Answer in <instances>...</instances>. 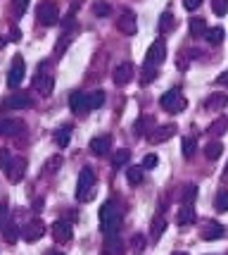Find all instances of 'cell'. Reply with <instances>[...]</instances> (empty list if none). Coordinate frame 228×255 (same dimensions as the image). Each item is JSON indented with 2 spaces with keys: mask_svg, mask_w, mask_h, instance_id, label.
<instances>
[{
  "mask_svg": "<svg viewBox=\"0 0 228 255\" xmlns=\"http://www.w3.org/2000/svg\"><path fill=\"white\" fill-rule=\"evenodd\" d=\"M26 7H29V0H12V5H10L14 17H22L24 12H26Z\"/></svg>",
  "mask_w": 228,
  "mask_h": 255,
  "instance_id": "8d00e7d4",
  "label": "cell"
},
{
  "mask_svg": "<svg viewBox=\"0 0 228 255\" xmlns=\"http://www.w3.org/2000/svg\"><path fill=\"white\" fill-rule=\"evenodd\" d=\"M145 236H143V234H136V236H133V248H136V251H143V248H145Z\"/></svg>",
  "mask_w": 228,
  "mask_h": 255,
  "instance_id": "b9f144b4",
  "label": "cell"
},
{
  "mask_svg": "<svg viewBox=\"0 0 228 255\" xmlns=\"http://www.w3.org/2000/svg\"><path fill=\"white\" fill-rule=\"evenodd\" d=\"M117 29H119L124 36H133V33L138 31V22H136V14H133V10L124 7V10L117 14Z\"/></svg>",
  "mask_w": 228,
  "mask_h": 255,
  "instance_id": "52a82bcc",
  "label": "cell"
},
{
  "mask_svg": "<svg viewBox=\"0 0 228 255\" xmlns=\"http://www.w3.org/2000/svg\"><path fill=\"white\" fill-rule=\"evenodd\" d=\"M72 236H74V229H72V224L67 222V220H57V222L53 224L55 244H69V241H72Z\"/></svg>",
  "mask_w": 228,
  "mask_h": 255,
  "instance_id": "30bf717a",
  "label": "cell"
},
{
  "mask_svg": "<svg viewBox=\"0 0 228 255\" xmlns=\"http://www.w3.org/2000/svg\"><path fill=\"white\" fill-rule=\"evenodd\" d=\"M224 179L228 181V165H226V169H224Z\"/></svg>",
  "mask_w": 228,
  "mask_h": 255,
  "instance_id": "c3c4849f",
  "label": "cell"
},
{
  "mask_svg": "<svg viewBox=\"0 0 228 255\" xmlns=\"http://www.w3.org/2000/svg\"><path fill=\"white\" fill-rule=\"evenodd\" d=\"M7 165H10V155H7V150H0V167L5 169Z\"/></svg>",
  "mask_w": 228,
  "mask_h": 255,
  "instance_id": "f6af8a7d",
  "label": "cell"
},
{
  "mask_svg": "<svg viewBox=\"0 0 228 255\" xmlns=\"http://www.w3.org/2000/svg\"><path fill=\"white\" fill-rule=\"evenodd\" d=\"M133 65L131 62H121L119 67H114V72H112V81L117 84V86H126L131 79H133Z\"/></svg>",
  "mask_w": 228,
  "mask_h": 255,
  "instance_id": "5bb4252c",
  "label": "cell"
},
{
  "mask_svg": "<svg viewBox=\"0 0 228 255\" xmlns=\"http://www.w3.org/2000/svg\"><path fill=\"white\" fill-rule=\"evenodd\" d=\"M53 84H55V74L50 72V62L45 60V62H41L36 77H33V91H38L43 98H48L53 93Z\"/></svg>",
  "mask_w": 228,
  "mask_h": 255,
  "instance_id": "3957f363",
  "label": "cell"
},
{
  "mask_svg": "<svg viewBox=\"0 0 228 255\" xmlns=\"http://www.w3.org/2000/svg\"><path fill=\"white\" fill-rule=\"evenodd\" d=\"M205 108L207 110H224V108H228V93H221V91L212 93L205 100Z\"/></svg>",
  "mask_w": 228,
  "mask_h": 255,
  "instance_id": "ffe728a7",
  "label": "cell"
},
{
  "mask_svg": "<svg viewBox=\"0 0 228 255\" xmlns=\"http://www.w3.org/2000/svg\"><path fill=\"white\" fill-rule=\"evenodd\" d=\"M157 162H159V157L154 155V153H150V155H145L143 157V169H154V167H157Z\"/></svg>",
  "mask_w": 228,
  "mask_h": 255,
  "instance_id": "ab89813d",
  "label": "cell"
},
{
  "mask_svg": "<svg viewBox=\"0 0 228 255\" xmlns=\"http://www.w3.org/2000/svg\"><path fill=\"white\" fill-rule=\"evenodd\" d=\"M176 124H162V127H157V129H152L150 133H148V141L150 143H164V141H169L171 136L176 133Z\"/></svg>",
  "mask_w": 228,
  "mask_h": 255,
  "instance_id": "7c38bea8",
  "label": "cell"
},
{
  "mask_svg": "<svg viewBox=\"0 0 228 255\" xmlns=\"http://www.w3.org/2000/svg\"><path fill=\"white\" fill-rule=\"evenodd\" d=\"M95 193V174L90 167H83L81 174H78V181H76V200L81 203H88Z\"/></svg>",
  "mask_w": 228,
  "mask_h": 255,
  "instance_id": "7a4b0ae2",
  "label": "cell"
},
{
  "mask_svg": "<svg viewBox=\"0 0 228 255\" xmlns=\"http://www.w3.org/2000/svg\"><path fill=\"white\" fill-rule=\"evenodd\" d=\"M7 224V205H0V229Z\"/></svg>",
  "mask_w": 228,
  "mask_h": 255,
  "instance_id": "ee69618b",
  "label": "cell"
},
{
  "mask_svg": "<svg viewBox=\"0 0 228 255\" xmlns=\"http://www.w3.org/2000/svg\"><path fill=\"white\" fill-rule=\"evenodd\" d=\"M5 174H7V179H10L12 184H19L24 179V174H26V160H24V157L10 160V165L5 167Z\"/></svg>",
  "mask_w": 228,
  "mask_h": 255,
  "instance_id": "9c48e42d",
  "label": "cell"
},
{
  "mask_svg": "<svg viewBox=\"0 0 228 255\" xmlns=\"http://www.w3.org/2000/svg\"><path fill=\"white\" fill-rule=\"evenodd\" d=\"M102 253H105V255H124V241H121L117 234H109V236H105Z\"/></svg>",
  "mask_w": 228,
  "mask_h": 255,
  "instance_id": "e0dca14e",
  "label": "cell"
},
{
  "mask_svg": "<svg viewBox=\"0 0 228 255\" xmlns=\"http://www.w3.org/2000/svg\"><path fill=\"white\" fill-rule=\"evenodd\" d=\"M164 60H166V45H164L162 38H157V41L150 45L148 55H145V69H154V67L162 65Z\"/></svg>",
  "mask_w": 228,
  "mask_h": 255,
  "instance_id": "5b68a950",
  "label": "cell"
},
{
  "mask_svg": "<svg viewBox=\"0 0 228 255\" xmlns=\"http://www.w3.org/2000/svg\"><path fill=\"white\" fill-rule=\"evenodd\" d=\"M2 45H5V38H2V36H0V48H2Z\"/></svg>",
  "mask_w": 228,
  "mask_h": 255,
  "instance_id": "f907efd6",
  "label": "cell"
},
{
  "mask_svg": "<svg viewBox=\"0 0 228 255\" xmlns=\"http://www.w3.org/2000/svg\"><path fill=\"white\" fill-rule=\"evenodd\" d=\"M224 234H226V229H224V224H219V222H209V224L205 227V229L200 232V236H202L205 241H214V239H221Z\"/></svg>",
  "mask_w": 228,
  "mask_h": 255,
  "instance_id": "44dd1931",
  "label": "cell"
},
{
  "mask_svg": "<svg viewBox=\"0 0 228 255\" xmlns=\"http://www.w3.org/2000/svg\"><path fill=\"white\" fill-rule=\"evenodd\" d=\"M143 177H145V172H143L141 165H131L129 169H126V179H129L133 186H136V184H143Z\"/></svg>",
  "mask_w": 228,
  "mask_h": 255,
  "instance_id": "83f0119b",
  "label": "cell"
},
{
  "mask_svg": "<svg viewBox=\"0 0 228 255\" xmlns=\"http://www.w3.org/2000/svg\"><path fill=\"white\" fill-rule=\"evenodd\" d=\"M195 220H197V215H195L193 203H183L178 215H176V224H178V227H188V224H193Z\"/></svg>",
  "mask_w": 228,
  "mask_h": 255,
  "instance_id": "ac0fdd59",
  "label": "cell"
},
{
  "mask_svg": "<svg viewBox=\"0 0 228 255\" xmlns=\"http://www.w3.org/2000/svg\"><path fill=\"white\" fill-rule=\"evenodd\" d=\"M228 131V117H219V120H214V122L209 124V133L212 136H224V133Z\"/></svg>",
  "mask_w": 228,
  "mask_h": 255,
  "instance_id": "484cf974",
  "label": "cell"
},
{
  "mask_svg": "<svg viewBox=\"0 0 228 255\" xmlns=\"http://www.w3.org/2000/svg\"><path fill=\"white\" fill-rule=\"evenodd\" d=\"M29 105H31V98H29L26 93H14V96L2 100V108H5V110H24V108H29Z\"/></svg>",
  "mask_w": 228,
  "mask_h": 255,
  "instance_id": "2e32d148",
  "label": "cell"
},
{
  "mask_svg": "<svg viewBox=\"0 0 228 255\" xmlns=\"http://www.w3.org/2000/svg\"><path fill=\"white\" fill-rule=\"evenodd\" d=\"M164 229H166V220H164V217H157L150 227V241H157L164 234Z\"/></svg>",
  "mask_w": 228,
  "mask_h": 255,
  "instance_id": "f546056e",
  "label": "cell"
},
{
  "mask_svg": "<svg viewBox=\"0 0 228 255\" xmlns=\"http://www.w3.org/2000/svg\"><path fill=\"white\" fill-rule=\"evenodd\" d=\"M188 29H190V36L200 38V36H205L207 33V22L202 19V17H193V19L188 22Z\"/></svg>",
  "mask_w": 228,
  "mask_h": 255,
  "instance_id": "cb8c5ba5",
  "label": "cell"
},
{
  "mask_svg": "<svg viewBox=\"0 0 228 255\" xmlns=\"http://www.w3.org/2000/svg\"><path fill=\"white\" fill-rule=\"evenodd\" d=\"M26 124L17 117H10V120H0V136H17V133L24 131Z\"/></svg>",
  "mask_w": 228,
  "mask_h": 255,
  "instance_id": "9a60e30c",
  "label": "cell"
},
{
  "mask_svg": "<svg viewBox=\"0 0 228 255\" xmlns=\"http://www.w3.org/2000/svg\"><path fill=\"white\" fill-rule=\"evenodd\" d=\"M205 36H207V41H209L212 45H219L221 41H224V36H226V31H224L221 26H214V29H207Z\"/></svg>",
  "mask_w": 228,
  "mask_h": 255,
  "instance_id": "4dcf8cb0",
  "label": "cell"
},
{
  "mask_svg": "<svg viewBox=\"0 0 228 255\" xmlns=\"http://www.w3.org/2000/svg\"><path fill=\"white\" fill-rule=\"evenodd\" d=\"M93 14H98V17H109V14H112V7H109L107 2H102V0H95V2H93Z\"/></svg>",
  "mask_w": 228,
  "mask_h": 255,
  "instance_id": "d590c367",
  "label": "cell"
},
{
  "mask_svg": "<svg viewBox=\"0 0 228 255\" xmlns=\"http://www.w3.org/2000/svg\"><path fill=\"white\" fill-rule=\"evenodd\" d=\"M36 17H38V22L43 24V26H55V24L60 22V10H57L55 2H43L38 7V12H36Z\"/></svg>",
  "mask_w": 228,
  "mask_h": 255,
  "instance_id": "ba28073f",
  "label": "cell"
},
{
  "mask_svg": "<svg viewBox=\"0 0 228 255\" xmlns=\"http://www.w3.org/2000/svg\"><path fill=\"white\" fill-rule=\"evenodd\" d=\"M131 160V150L129 148H117L114 150V157H112V167L119 169V167H126Z\"/></svg>",
  "mask_w": 228,
  "mask_h": 255,
  "instance_id": "7402d4cb",
  "label": "cell"
},
{
  "mask_svg": "<svg viewBox=\"0 0 228 255\" xmlns=\"http://www.w3.org/2000/svg\"><path fill=\"white\" fill-rule=\"evenodd\" d=\"M43 234H45V224L41 222V220H31V222H26L22 227V239L29 241V244H31V241H38Z\"/></svg>",
  "mask_w": 228,
  "mask_h": 255,
  "instance_id": "8fae6325",
  "label": "cell"
},
{
  "mask_svg": "<svg viewBox=\"0 0 228 255\" xmlns=\"http://www.w3.org/2000/svg\"><path fill=\"white\" fill-rule=\"evenodd\" d=\"M174 24H176L174 14H171V12H164L162 17H159V31H162V33H169L171 29H174Z\"/></svg>",
  "mask_w": 228,
  "mask_h": 255,
  "instance_id": "1f68e13d",
  "label": "cell"
},
{
  "mask_svg": "<svg viewBox=\"0 0 228 255\" xmlns=\"http://www.w3.org/2000/svg\"><path fill=\"white\" fill-rule=\"evenodd\" d=\"M171 255H188V253H183V251H176V253H171Z\"/></svg>",
  "mask_w": 228,
  "mask_h": 255,
  "instance_id": "681fc988",
  "label": "cell"
},
{
  "mask_svg": "<svg viewBox=\"0 0 228 255\" xmlns=\"http://www.w3.org/2000/svg\"><path fill=\"white\" fill-rule=\"evenodd\" d=\"M152 124H154V120H152V117H143L141 122L136 124V133H145V131H148V127L152 129Z\"/></svg>",
  "mask_w": 228,
  "mask_h": 255,
  "instance_id": "60d3db41",
  "label": "cell"
},
{
  "mask_svg": "<svg viewBox=\"0 0 228 255\" xmlns=\"http://www.w3.org/2000/svg\"><path fill=\"white\" fill-rule=\"evenodd\" d=\"M60 165H62V157L60 155H53L48 162H45V169H43V174H53L55 169H60Z\"/></svg>",
  "mask_w": 228,
  "mask_h": 255,
  "instance_id": "74e56055",
  "label": "cell"
},
{
  "mask_svg": "<svg viewBox=\"0 0 228 255\" xmlns=\"http://www.w3.org/2000/svg\"><path fill=\"white\" fill-rule=\"evenodd\" d=\"M221 153H224V145H221V141H209V143L205 145L207 160H219V157H221Z\"/></svg>",
  "mask_w": 228,
  "mask_h": 255,
  "instance_id": "4316f807",
  "label": "cell"
},
{
  "mask_svg": "<svg viewBox=\"0 0 228 255\" xmlns=\"http://www.w3.org/2000/svg\"><path fill=\"white\" fill-rule=\"evenodd\" d=\"M109 148H112V138H109V136H98V138H93V141H90V153H93V155H98V157L107 155Z\"/></svg>",
  "mask_w": 228,
  "mask_h": 255,
  "instance_id": "d6986e66",
  "label": "cell"
},
{
  "mask_svg": "<svg viewBox=\"0 0 228 255\" xmlns=\"http://www.w3.org/2000/svg\"><path fill=\"white\" fill-rule=\"evenodd\" d=\"M69 110L74 112V115H88L90 108H88V96L86 93H81V91H74L72 96H69Z\"/></svg>",
  "mask_w": 228,
  "mask_h": 255,
  "instance_id": "4fadbf2b",
  "label": "cell"
},
{
  "mask_svg": "<svg viewBox=\"0 0 228 255\" xmlns=\"http://www.w3.org/2000/svg\"><path fill=\"white\" fill-rule=\"evenodd\" d=\"M202 5V0H183V7L185 10H197Z\"/></svg>",
  "mask_w": 228,
  "mask_h": 255,
  "instance_id": "7bdbcfd3",
  "label": "cell"
},
{
  "mask_svg": "<svg viewBox=\"0 0 228 255\" xmlns=\"http://www.w3.org/2000/svg\"><path fill=\"white\" fill-rule=\"evenodd\" d=\"M214 208H217V212H228V189H224V191H219L217 193Z\"/></svg>",
  "mask_w": 228,
  "mask_h": 255,
  "instance_id": "836d02e7",
  "label": "cell"
},
{
  "mask_svg": "<svg viewBox=\"0 0 228 255\" xmlns=\"http://www.w3.org/2000/svg\"><path fill=\"white\" fill-rule=\"evenodd\" d=\"M197 198V186L195 184H185L181 191V203H193Z\"/></svg>",
  "mask_w": 228,
  "mask_h": 255,
  "instance_id": "d6a6232c",
  "label": "cell"
},
{
  "mask_svg": "<svg viewBox=\"0 0 228 255\" xmlns=\"http://www.w3.org/2000/svg\"><path fill=\"white\" fill-rule=\"evenodd\" d=\"M102 103H105V93H102V91H95V93L88 96V108H90V110L102 108Z\"/></svg>",
  "mask_w": 228,
  "mask_h": 255,
  "instance_id": "e575fe53",
  "label": "cell"
},
{
  "mask_svg": "<svg viewBox=\"0 0 228 255\" xmlns=\"http://www.w3.org/2000/svg\"><path fill=\"white\" fill-rule=\"evenodd\" d=\"M45 255H65V253H60V251H48Z\"/></svg>",
  "mask_w": 228,
  "mask_h": 255,
  "instance_id": "7dc6e473",
  "label": "cell"
},
{
  "mask_svg": "<svg viewBox=\"0 0 228 255\" xmlns=\"http://www.w3.org/2000/svg\"><path fill=\"white\" fill-rule=\"evenodd\" d=\"M24 72H26L24 57L22 55H14V57H12L10 72H7V86H10V89H19V84L24 81Z\"/></svg>",
  "mask_w": 228,
  "mask_h": 255,
  "instance_id": "8992f818",
  "label": "cell"
},
{
  "mask_svg": "<svg viewBox=\"0 0 228 255\" xmlns=\"http://www.w3.org/2000/svg\"><path fill=\"white\" fill-rule=\"evenodd\" d=\"M159 105H162V110H166L169 115H181V112L188 108V100L183 98V93L178 89H171L159 98Z\"/></svg>",
  "mask_w": 228,
  "mask_h": 255,
  "instance_id": "277c9868",
  "label": "cell"
},
{
  "mask_svg": "<svg viewBox=\"0 0 228 255\" xmlns=\"http://www.w3.org/2000/svg\"><path fill=\"white\" fill-rule=\"evenodd\" d=\"M100 229L105 236L117 234L121 229V210L117 208V203L107 200V203L100 205Z\"/></svg>",
  "mask_w": 228,
  "mask_h": 255,
  "instance_id": "6da1fadb",
  "label": "cell"
},
{
  "mask_svg": "<svg viewBox=\"0 0 228 255\" xmlns=\"http://www.w3.org/2000/svg\"><path fill=\"white\" fill-rule=\"evenodd\" d=\"M2 236H5V241H7V244H17V239L22 236V232H19V224L7 222L5 227H2Z\"/></svg>",
  "mask_w": 228,
  "mask_h": 255,
  "instance_id": "d4e9b609",
  "label": "cell"
},
{
  "mask_svg": "<svg viewBox=\"0 0 228 255\" xmlns=\"http://www.w3.org/2000/svg\"><path fill=\"white\" fill-rule=\"evenodd\" d=\"M69 138H72V127H69V124L60 127V129L55 131V143H57V148H67V145H69Z\"/></svg>",
  "mask_w": 228,
  "mask_h": 255,
  "instance_id": "603a6c76",
  "label": "cell"
},
{
  "mask_svg": "<svg viewBox=\"0 0 228 255\" xmlns=\"http://www.w3.org/2000/svg\"><path fill=\"white\" fill-rule=\"evenodd\" d=\"M217 86H228V69L224 74H219L217 77Z\"/></svg>",
  "mask_w": 228,
  "mask_h": 255,
  "instance_id": "bcb514c9",
  "label": "cell"
},
{
  "mask_svg": "<svg viewBox=\"0 0 228 255\" xmlns=\"http://www.w3.org/2000/svg\"><path fill=\"white\" fill-rule=\"evenodd\" d=\"M181 148H183V157H190L195 155V150H197V141H195V136H185L183 141H181Z\"/></svg>",
  "mask_w": 228,
  "mask_h": 255,
  "instance_id": "f1b7e54d",
  "label": "cell"
},
{
  "mask_svg": "<svg viewBox=\"0 0 228 255\" xmlns=\"http://www.w3.org/2000/svg\"><path fill=\"white\" fill-rule=\"evenodd\" d=\"M212 10L217 17H224L228 12V0H212Z\"/></svg>",
  "mask_w": 228,
  "mask_h": 255,
  "instance_id": "f35d334b",
  "label": "cell"
}]
</instances>
